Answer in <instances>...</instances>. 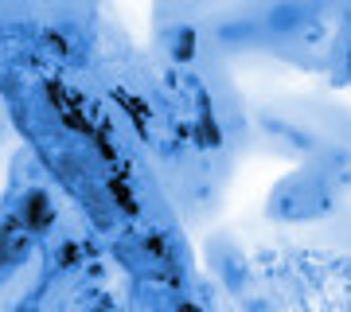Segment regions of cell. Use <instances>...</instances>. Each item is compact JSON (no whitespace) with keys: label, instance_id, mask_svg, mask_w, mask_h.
I'll list each match as a JSON object with an SVG mask.
<instances>
[{"label":"cell","instance_id":"6da1fadb","mask_svg":"<svg viewBox=\"0 0 351 312\" xmlns=\"http://www.w3.org/2000/svg\"><path fill=\"white\" fill-rule=\"evenodd\" d=\"M51 223V207L43 195H27V226H47Z\"/></svg>","mask_w":351,"mask_h":312}]
</instances>
